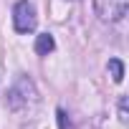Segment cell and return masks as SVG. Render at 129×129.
<instances>
[{
	"instance_id": "obj_1",
	"label": "cell",
	"mask_w": 129,
	"mask_h": 129,
	"mask_svg": "<svg viewBox=\"0 0 129 129\" xmlns=\"http://www.w3.org/2000/svg\"><path fill=\"white\" fill-rule=\"evenodd\" d=\"M36 101H38V94H36L33 81H30L28 76H20V79L15 81V86L10 89V94H8V106H10L13 111H20V109L33 106Z\"/></svg>"
},
{
	"instance_id": "obj_2",
	"label": "cell",
	"mask_w": 129,
	"mask_h": 129,
	"mask_svg": "<svg viewBox=\"0 0 129 129\" xmlns=\"http://www.w3.org/2000/svg\"><path fill=\"white\" fill-rule=\"evenodd\" d=\"M126 8H129V0H94V10L101 20H109V23H116L126 15Z\"/></svg>"
},
{
	"instance_id": "obj_3",
	"label": "cell",
	"mask_w": 129,
	"mask_h": 129,
	"mask_svg": "<svg viewBox=\"0 0 129 129\" xmlns=\"http://www.w3.org/2000/svg\"><path fill=\"white\" fill-rule=\"evenodd\" d=\"M13 23H15V30H18V33H30V30H36L38 18H36V8L28 3V0H20V3L13 8Z\"/></svg>"
},
{
	"instance_id": "obj_4",
	"label": "cell",
	"mask_w": 129,
	"mask_h": 129,
	"mask_svg": "<svg viewBox=\"0 0 129 129\" xmlns=\"http://www.w3.org/2000/svg\"><path fill=\"white\" fill-rule=\"evenodd\" d=\"M53 48H56V41H53L51 33H41V36L36 38V53H38V56H48Z\"/></svg>"
},
{
	"instance_id": "obj_5",
	"label": "cell",
	"mask_w": 129,
	"mask_h": 129,
	"mask_svg": "<svg viewBox=\"0 0 129 129\" xmlns=\"http://www.w3.org/2000/svg\"><path fill=\"white\" fill-rule=\"evenodd\" d=\"M109 71H111V79L119 84V81L124 79V63H121L119 58H109Z\"/></svg>"
},
{
	"instance_id": "obj_6",
	"label": "cell",
	"mask_w": 129,
	"mask_h": 129,
	"mask_svg": "<svg viewBox=\"0 0 129 129\" xmlns=\"http://www.w3.org/2000/svg\"><path fill=\"white\" fill-rule=\"evenodd\" d=\"M56 116H58V129H69V116H66V111L58 109V111H56Z\"/></svg>"
},
{
	"instance_id": "obj_7",
	"label": "cell",
	"mask_w": 129,
	"mask_h": 129,
	"mask_svg": "<svg viewBox=\"0 0 129 129\" xmlns=\"http://www.w3.org/2000/svg\"><path fill=\"white\" fill-rule=\"evenodd\" d=\"M119 111H121V121H126V99H121V104H119Z\"/></svg>"
}]
</instances>
